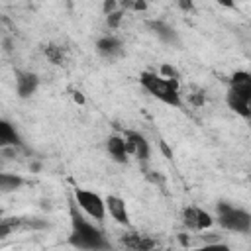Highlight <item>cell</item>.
<instances>
[{"instance_id":"6da1fadb","label":"cell","mask_w":251,"mask_h":251,"mask_svg":"<svg viewBox=\"0 0 251 251\" xmlns=\"http://www.w3.org/2000/svg\"><path fill=\"white\" fill-rule=\"evenodd\" d=\"M71 231H69V245L78 251H112V243L106 237V233L94 226L86 214L76 206L75 200H71Z\"/></svg>"},{"instance_id":"7a4b0ae2","label":"cell","mask_w":251,"mask_h":251,"mask_svg":"<svg viewBox=\"0 0 251 251\" xmlns=\"http://www.w3.org/2000/svg\"><path fill=\"white\" fill-rule=\"evenodd\" d=\"M139 84L155 100H159V102H163L167 106H173V108H180L182 106V96H180V84H178V80L165 78L159 73L143 71L139 75Z\"/></svg>"},{"instance_id":"3957f363","label":"cell","mask_w":251,"mask_h":251,"mask_svg":"<svg viewBox=\"0 0 251 251\" xmlns=\"http://www.w3.org/2000/svg\"><path fill=\"white\" fill-rule=\"evenodd\" d=\"M226 104L237 116L251 120V73L235 71L229 78V86L226 92Z\"/></svg>"},{"instance_id":"277c9868","label":"cell","mask_w":251,"mask_h":251,"mask_svg":"<svg viewBox=\"0 0 251 251\" xmlns=\"http://www.w3.org/2000/svg\"><path fill=\"white\" fill-rule=\"evenodd\" d=\"M216 222L220 224V227L231 233L245 235L251 231V212L226 200H220L216 204Z\"/></svg>"},{"instance_id":"5b68a950","label":"cell","mask_w":251,"mask_h":251,"mask_svg":"<svg viewBox=\"0 0 251 251\" xmlns=\"http://www.w3.org/2000/svg\"><path fill=\"white\" fill-rule=\"evenodd\" d=\"M73 200L82 210V214H86L90 220L104 222V218L108 214L106 212V198H102L98 192H92V190H86V188H75Z\"/></svg>"},{"instance_id":"8992f818","label":"cell","mask_w":251,"mask_h":251,"mask_svg":"<svg viewBox=\"0 0 251 251\" xmlns=\"http://www.w3.org/2000/svg\"><path fill=\"white\" fill-rule=\"evenodd\" d=\"M214 222H216V218L200 206H184L182 208V224H184V227H188L192 231L210 229L214 226Z\"/></svg>"},{"instance_id":"52a82bcc","label":"cell","mask_w":251,"mask_h":251,"mask_svg":"<svg viewBox=\"0 0 251 251\" xmlns=\"http://www.w3.org/2000/svg\"><path fill=\"white\" fill-rule=\"evenodd\" d=\"M120 243L127 249V251H163V247L159 245V241L147 233H139V231H126L120 237Z\"/></svg>"},{"instance_id":"ba28073f","label":"cell","mask_w":251,"mask_h":251,"mask_svg":"<svg viewBox=\"0 0 251 251\" xmlns=\"http://www.w3.org/2000/svg\"><path fill=\"white\" fill-rule=\"evenodd\" d=\"M145 27H147L161 43L173 45V47L180 45V35H178V31H176L169 22H165V20H161V18H155V20H147V22H145Z\"/></svg>"},{"instance_id":"9c48e42d","label":"cell","mask_w":251,"mask_h":251,"mask_svg":"<svg viewBox=\"0 0 251 251\" xmlns=\"http://www.w3.org/2000/svg\"><path fill=\"white\" fill-rule=\"evenodd\" d=\"M122 135L126 137L129 155H133L139 163L149 161V157H151V145H149V141H147V137L143 133H139L135 129H126Z\"/></svg>"},{"instance_id":"30bf717a","label":"cell","mask_w":251,"mask_h":251,"mask_svg":"<svg viewBox=\"0 0 251 251\" xmlns=\"http://www.w3.org/2000/svg\"><path fill=\"white\" fill-rule=\"evenodd\" d=\"M96 53L102 57V59H108V61H114L118 57L124 55V43L120 37L112 35V33H106L102 37L96 39Z\"/></svg>"},{"instance_id":"8fae6325","label":"cell","mask_w":251,"mask_h":251,"mask_svg":"<svg viewBox=\"0 0 251 251\" xmlns=\"http://www.w3.org/2000/svg\"><path fill=\"white\" fill-rule=\"evenodd\" d=\"M39 88V76L31 71H22L18 69L16 71V94L22 98V100H27L31 98Z\"/></svg>"},{"instance_id":"7c38bea8","label":"cell","mask_w":251,"mask_h":251,"mask_svg":"<svg viewBox=\"0 0 251 251\" xmlns=\"http://www.w3.org/2000/svg\"><path fill=\"white\" fill-rule=\"evenodd\" d=\"M106 151L110 155V159L114 163H127L129 159V149H127V143H126V137L120 135V133H112L108 139H106Z\"/></svg>"},{"instance_id":"4fadbf2b","label":"cell","mask_w":251,"mask_h":251,"mask_svg":"<svg viewBox=\"0 0 251 251\" xmlns=\"http://www.w3.org/2000/svg\"><path fill=\"white\" fill-rule=\"evenodd\" d=\"M106 212L112 216V220L120 226H129V212L126 206V200L116 196V194H108L106 196Z\"/></svg>"},{"instance_id":"5bb4252c","label":"cell","mask_w":251,"mask_h":251,"mask_svg":"<svg viewBox=\"0 0 251 251\" xmlns=\"http://www.w3.org/2000/svg\"><path fill=\"white\" fill-rule=\"evenodd\" d=\"M0 147L2 149H16V147H22V135L20 131L16 129V126L2 118L0 120Z\"/></svg>"},{"instance_id":"9a60e30c","label":"cell","mask_w":251,"mask_h":251,"mask_svg":"<svg viewBox=\"0 0 251 251\" xmlns=\"http://www.w3.org/2000/svg\"><path fill=\"white\" fill-rule=\"evenodd\" d=\"M22 184H24V178L20 175H14V173H2L0 175V190H2V194L16 192L18 188H22Z\"/></svg>"},{"instance_id":"2e32d148","label":"cell","mask_w":251,"mask_h":251,"mask_svg":"<svg viewBox=\"0 0 251 251\" xmlns=\"http://www.w3.org/2000/svg\"><path fill=\"white\" fill-rule=\"evenodd\" d=\"M43 53H45V57H47L53 65H63L65 59H67L65 47H63V45H57V43H47V45L43 47Z\"/></svg>"},{"instance_id":"e0dca14e","label":"cell","mask_w":251,"mask_h":251,"mask_svg":"<svg viewBox=\"0 0 251 251\" xmlns=\"http://www.w3.org/2000/svg\"><path fill=\"white\" fill-rule=\"evenodd\" d=\"M122 20H124V10L120 8V10H116L114 14L106 16V25H108L110 29H118L120 24H122Z\"/></svg>"},{"instance_id":"ac0fdd59","label":"cell","mask_w":251,"mask_h":251,"mask_svg":"<svg viewBox=\"0 0 251 251\" xmlns=\"http://www.w3.org/2000/svg\"><path fill=\"white\" fill-rule=\"evenodd\" d=\"M192 251H231V247L226 245V243H222V241H214V243H206L202 247H196Z\"/></svg>"},{"instance_id":"d6986e66","label":"cell","mask_w":251,"mask_h":251,"mask_svg":"<svg viewBox=\"0 0 251 251\" xmlns=\"http://www.w3.org/2000/svg\"><path fill=\"white\" fill-rule=\"evenodd\" d=\"M159 75L165 76V78H173V80H178V78H180L178 71H176L173 65H169V63H163V65H161V73H159Z\"/></svg>"},{"instance_id":"ffe728a7","label":"cell","mask_w":251,"mask_h":251,"mask_svg":"<svg viewBox=\"0 0 251 251\" xmlns=\"http://www.w3.org/2000/svg\"><path fill=\"white\" fill-rule=\"evenodd\" d=\"M116 10H120V6H118V2H114V0H106V2L102 4L104 16H110V14H114Z\"/></svg>"},{"instance_id":"44dd1931","label":"cell","mask_w":251,"mask_h":251,"mask_svg":"<svg viewBox=\"0 0 251 251\" xmlns=\"http://www.w3.org/2000/svg\"><path fill=\"white\" fill-rule=\"evenodd\" d=\"M124 8H131L135 12H143V10H147V2H127V4H124Z\"/></svg>"},{"instance_id":"7402d4cb","label":"cell","mask_w":251,"mask_h":251,"mask_svg":"<svg viewBox=\"0 0 251 251\" xmlns=\"http://www.w3.org/2000/svg\"><path fill=\"white\" fill-rule=\"evenodd\" d=\"M75 102H78V104H84V96H82L80 92H75Z\"/></svg>"},{"instance_id":"603a6c76","label":"cell","mask_w":251,"mask_h":251,"mask_svg":"<svg viewBox=\"0 0 251 251\" xmlns=\"http://www.w3.org/2000/svg\"><path fill=\"white\" fill-rule=\"evenodd\" d=\"M180 8H184V10H190V8H192V2H180Z\"/></svg>"}]
</instances>
